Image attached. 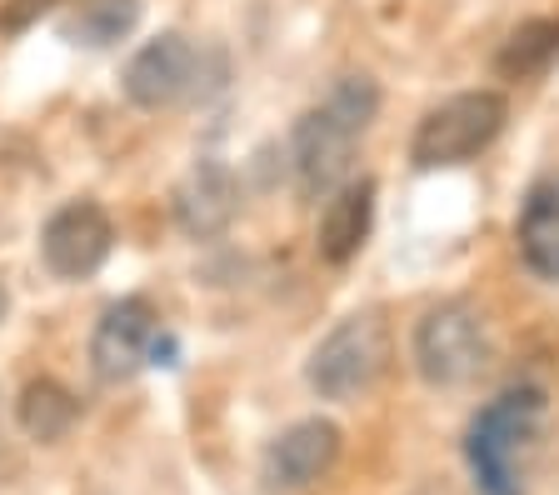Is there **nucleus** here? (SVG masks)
I'll list each match as a JSON object with an SVG mask.
<instances>
[{
    "mask_svg": "<svg viewBox=\"0 0 559 495\" xmlns=\"http://www.w3.org/2000/svg\"><path fill=\"white\" fill-rule=\"evenodd\" d=\"M539 431H545V390L539 386L504 390L469 421L465 460L479 495H524V475H530V456L539 450Z\"/></svg>",
    "mask_w": 559,
    "mask_h": 495,
    "instance_id": "f257e3e1",
    "label": "nucleus"
},
{
    "mask_svg": "<svg viewBox=\"0 0 559 495\" xmlns=\"http://www.w3.org/2000/svg\"><path fill=\"white\" fill-rule=\"evenodd\" d=\"M380 110V91L365 75H345L330 91L325 106H314L310 116H300L295 126V180L305 196H330L345 186L349 161H355V141L365 135V126Z\"/></svg>",
    "mask_w": 559,
    "mask_h": 495,
    "instance_id": "f03ea898",
    "label": "nucleus"
},
{
    "mask_svg": "<svg viewBox=\"0 0 559 495\" xmlns=\"http://www.w3.org/2000/svg\"><path fill=\"white\" fill-rule=\"evenodd\" d=\"M504 106L500 91H460L450 101L430 110V116L415 126V141H409V161L419 170H444V165H465L469 155H479L495 135L504 130Z\"/></svg>",
    "mask_w": 559,
    "mask_h": 495,
    "instance_id": "7ed1b4c3",
    "label": "nucleus"
},
{
    "mask_svg": "<svg viewBox=\"0 0 559 495\" xmlns=\"http://www.w3.org/2000/svg\"><path fill=\"white\" fill-rule=\"evenodd\" d=\"M390 366V330L374 310L345 316L310 355V386L325 401H355Z\"/></svg>",
    "mask_w": 559,
    "mask_h": 495,
    "instance_id": "20e7f679",
    "label": "nucleus"
},
{
    "mask_svg": "<svg viewBox=\"0 0 559 495\" xmlns=\"http://www.w3.org/2000/svg\"><path fill=\"white\" fill-rule=\"evenodd\" d=\"M160 351H170V345L160 341V316L145 295H126L116 306H105V316L95 320L91 366L105 386H120L145 366H160Z\"/></svg>",
    "mask_w": 559,
    "mask_h": 495,
    "instance_id": "39448f33",
    "label": "nucleus"
},
{
    "mask_svg": "<svg viewBox=\"0 0 559 495\" xmlns=\"http://www.w3.org/2000/svg\"><path fill=\"white\" fill-rule=\"evenodd\" d=\"M415 366L440 390H454L485 366V326L469 306H435L415 326Z\"/></svg>",
    "mask_w": 559,
    "mask_h": 495,
    "instance_id": "423d86ee",
    "label": "nucleus"
},
{
    "mask_svg": "<svg viewBox=\"0 0 559 495\" xmlns=\"http://www.w3.org/2000/svg\"><path fill=\"white\" fill-rule=\"evenodd\" d=\"M116 246V225L105 215V205L95 201H70L40 231V256H46V271L60 281H85L105 266Z\"/></svg>",
    "mask_w": 559,
    "mask_h": 495,
    "instance_id": "0eeeda50",
    "label": "nucleus"
},
{
    "mask_svg": "<svg viewBox=\"0 0 559 495\" xmlns=\"http://www.w3.org/2000/svg\"><path fill=\"white\" fill-rule=\"evenodd\" d=\"M195 71L200 56L180 31H165V36L145 40V46L130 56L126 66V95L140 110H170L175 101H186L195 91Z\"/></svg>",
    "mask_w": 559,
    "mask_h": 495,
    "instance_id": "6e6552de",
    "label": "nucleus"
},
{
    "mask_svg": "<svg viewBox=\"0 0 559 495\" xmlns=\"http://www.w3.org/2000/svg\"><path fill=\"white\" fill-rule=\"evenodd\" d=\"M175 225L190 240H215L230 231L235 211H240V186L221 161H195L175 186Z\"/></svg>",
    "mask_w": 559,
    "mask_h": 495,
    "instance_id": "1a4fd4ad",
    "label": "nucleus"
},
{
    "mask_svg": "<svg viewBox=\"0 0 559 495\" xmlns=\"http://www.w3.org/2000/svg\"><path fill=\"white\" fill-rule=\"evenodd\" d=\"M340 460V425L335 421H295L275 446L265 450V485L270 491H305Z\"/></svg>",
    "mask_w": 559,
    "mask_h": 495,
    "instance_id": "9d476101",
    "label": "nucleus"
},
{
    "mask_svg": "<svg viewBox=\"0 0 559 495\" xmlns=\"http://www.w3.org/2000/svg\"><path fill=\"white\" fill-rule=\"evenodd\" d=\"M370 221H374V180H345L340 190H330L325 211H320V236H314L320 260H330V266L355 260L365 236H370Z\"/></svg>",
    "mask_w": 559,
    "mask_h": 495,
    "instance_id": "9b49d317",
    "label": "nucleus"
},
{
    "mask_svg": "<svg viewBox=\"0 0 559 495\" xmlns=\"http://www.w3.org/2000/svg\"><path fill=\"white\" fill-rule=\"evenodd\" d=\"M520 256L539 281H559V176H545L530 186L520 211Z\"/></svg>",
    "mask_w": 559,
    "mask_h": 495,
    "instance_id": "f8f14e48",
    "label": "nucleus"
},
{
    "mask_svg": "<svg viewBox=\"0 0 559 495\" xmlns=\"http://www.w3.org/2000/svg\"><path fill=\"white\" fill-rule=\"evenodd\" d=\"M15 421H21V431L35 440V446H56V440H66L70 431H75V421H81V401H75V390L70 386L40 376L21 390Z\"/></svg>",
    "mask_w": 559,
    "mask_h": 495,
    "instance_id": "ddd939ff",
    "label": "nucleus"
},
{
    "mask_svg": "<svg viewBox=\"0 0 559 495\" xmlns=\"http://www.w3.org/2000/svg\"><path fill=\"white\" fill-rule=\"evenodd\" d=\"M559 60V15H545V21H524L520 31H510V40L495 56V71L504 81H530V75L549 71Z\"/></svg>",
    "mask_w": 559,
    "mask_h": 495,
    "instance_id": "4468645a",
    "label": "nucleus"
},
{
    "mask_svg": "<svg viewBox=\"0 0 559 495\" xmlns=\"http://www.w3.org/2000/svg\"><path fill=\"white\" fill-rule=\"evenodd\" d=\"M140 21V0H75L70 5V21H66V36L75 46H91L105 50L126 40Z\"/></svg>",
    "mask_w": 559,
    "mask_h": 495,
    "instance_id": "2eb2a0df",
    "label": "nucleus"
},
{
    "mask_svg": "<svg viewBox=\"0 0 559 495\" xmlns=\"http://www.w3.org/2000/svg\"><path fill=\"white\" fill-rule=\"evenodd\" d=\"M60 0H0V36H21L40 15H50Z\"/></svg>",
    "mask_w": 559,
    "mask_h": 495,
    "instance_id": "dca6fc26",
    "label": "nucleus"
},
{
    "mask_svg": "<svg viewBox=\"0 0 559 495\" xmlns=\"http://www.w3.org/2000/svg\"><path fill=\"white\" fill-rule=\"evenodd\" d=\"M5 310H11V295H5V285H0V320H5Z\"/></svg>",
    "mask_w": 559,
    "mask_h": 495,
    "instance_id": "f3484780",
    "label": "nucleus"
}]
</instances>
